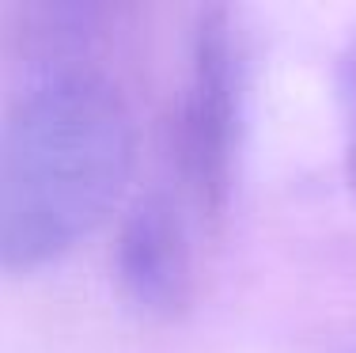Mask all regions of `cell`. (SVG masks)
I'll list each match as a JSON object with an SVG mask.
<instances>
[{
	"label": "cell",
	"instance_id": "obj_1",
	"mask_svg": "<svg viewBox=\"0 0 356 353\" xmlns=\"http://www.w3.org/2000/svg\"><path fill=\"white\" fill-rule=\"evenodd\" d=\"M133 152V114L103 72H35L0 114V266L35 270L95 232L122 198Z\"/></svg>",
	"mask_w": 356,
	"mask_h": 353
},
{
	"label": "cell",
	"instance_id": "obj_2",
	"mask_svg": "<svg viewBox=\"0 0 356 353\" xmlns=\"http://www.w3.org/2000/svg\"><path fill=\"white\" fill-rule=\"evenodd\" d=\"M243 122V49L227 8L201 12L182 107L175 122V171L205 221L224 217L235 190Z\"/></svg>",
	"mask_w": 356,
	"mask_h": 353
},
{
	"label": "cell",
	"instance_id": "obj_3",
	"mask_svg": "<svg viewBox=\"0 0 356 353\" xmlns=\"http://www.w3.org/2000/svg\"><path fill=\"white\" fill-rule=\"evenodd\" d=\"M193 247L182 205L152 194L133 205L118 235V277L148 315H178L193 300Z\"/></svg>",
	"mask_w": 356,
	"mask_h": 353
},
{
	"label": "cell",
	"instance_id": "obj_4",
	"mask_svg": "<svg viewBox=\"0 0 356 353\" xmlns=\"http://www.w3.org/2000/svg\"><path fill=\"white\" fill-rule=\"evenodd\" d=\"M341 99H345V125H349V145H345V167L356 190V42L341 57Z\"/></svg>",
	"mask_w": 356,
	"mask_h": 353
}]
</instances>
